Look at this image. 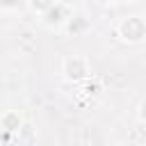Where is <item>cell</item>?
<instances>
[{
  "mask_svg": "<svg viewBox=\"0 0 146 146\" xmlns=\"http://www.w3.org/2000/svg\"><path fill=\"white\" fill-rule=\"evenodd\" d=\"M55 0H25V7L32 11V14H36V16H41L50 5H52Z\"/></svg>",
  "mask_w": 146,
  "mask_h": 146,
  "instance_id": "6",
  "label": "cell"
},
{
  "mask_svg": "<svg viewBox=\"0 0 146 146\" xmlns=\"http://www.w3.org/2000/svg\"><path fill=\"white\" fill-rule=\"evenodd\" d=\"M32 135H34L32 123H30V121H23V125L18 128V139H21V141H30V139H32Z\"/></svg>",
  "mask_w": 146,
  "mask_h": 146,
  "instance_id": "7",
  "label": "cell"
},
{
  "mask_svg": "<svg viewBox=\"0 0 146 146\" xmlns=\"http://www.w3.org/2000/svg\"><path fill=\"white\" fill-rule=\"evenodd\" d=\"M91 75V64L84 55H66L62 59V78L66 82H84Z\"/></svg>",
  "mask_w": 146,
  "mask_h": 146,
  "instance_id": "2",
  "label": "cell"
},
{
  "mask_svg": "<svg viewBox=\"0 0 146 146\" xmlns=\"http://www.w3.org/2000/svg\"><path fill=\"white\" fill-rule=\"evenodd\" d=\"M23 114L16 110H5L0 114V130L2 132H18V128L23 125Z\"/></svg>",
  "mask_w": 146,
  "mask_h": 146,
  "instance_id": "4",
  "label": "cell"
},
{
  "mask_svg": "<svg viewBox=\"0 0 146 146\" xmlns=\"http://www.w3.org/2000/svg\"><path fill=\"white\" fill-rule=\"evenodd\" d=\"M137 121L146 125V98L139 100V105H137Z\"/></svg>",
  "mask_w": 146,
  "mask_h": 146,
  "instance_id": "9",
  "label": "cell"
},
{
  "mask_svg": "<svg viewBox=\"0 0 146 146\" xmlns=\"http://www.w3.org/2000/svg\"><path fill=\"white\" fill-rule=\"evenodd\" d=\"M123 2H128V5H135V2H139V0H123Z\"/></svg>",
  "mask_w": 146,
  "mask_h": 146,
  "instance_id": "10",
  "label": "cell"
},
{
  "mask_svg": "<svg viewBox=\"0 0 146 146\" xmlns=\"http://www.w3.org/2000/svg\"><path fill=\"white\" fill-rule=\"evenodd\" d=\"M25 5V0H0V9L5 11H18Z\"/></svg>",
  "mask_w": 146,
  "mask_h": 146,
  "instance_id": "8",
  "label": "cell"
},
{
  "mask_svg": "<svg viewBox=\"0 0 146 146\" xmlns=\"http://www.w3.org/2000/svg\"><path fill=\"white\" fill-rule=\"evenodd\" d=\"M71 14H73V9H71L66 2L55 0V2H52V5L39 16V23H41L46 30H62L64 23L71 18Z\"/></svg>",
  "mask_w": 146,
  "mask_h": 146,
  "instance_id": "3",
  "label": "cell"
},
{
  "mask_svg": "<svg viewBox=\"0 0 146 146\" xmlns=\"http://www.w3.org/2000/svg\"><path fill=\"white\" fill-rule=\"evenodd\" d=\"M91 27V23L84 18V16H80V14H71V18L64 23V32L66 34H73V36H78V34H84L87 30Z\"/></svg>",
  "mask_w": 146,
  "mask_h": 146,
  "instance_id": "5",
  "label": "cell"
},
{
  "mask_svg": "<svg viewBox=\"0 0 146 146\" xmlns=\"http://www.w3.org/2000/svg\"><path fill=\"white\" fill-rule=\"evenodd\" d=\"M100 2H112V0H100Z\"/></svg>",
  "mask_w": 146,
  "mask_h": 146,
  "instance_id": "11",
  "label": "cell"
},
{
  "mask_svg": "<svg viewBox=\"0 0 146 146\" xmlns=\"http://www.w3.org/2000/svg\"><path fill=\"white\" fill-rule=\"evenodd\" d=\"M114 34L119 36V41H123L128 46L144 43L146 41V16L144 14H128V16L119 18L114 25Z\"/></svg>",
  "mask_w": 146,
  "mask_h": 146,
  "instance_id": "1",
  "label": "cell"
}]
</instances>
